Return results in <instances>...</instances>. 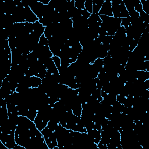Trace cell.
I'll return each mask as SVG.
<instances>
[{
	"label": "cell",
	"instance_id": "6da1fadb",
	"mask_svg": "<svg viewBox=\"0 0 149 149\" xmlns=\"http://www.w3.org/2000/svg\"><path fill=\"white\" fill-rule=\"evenodd\" d=\"M100 16L102 21L101 27L105 32L106 36H113L118 29L121 26L122 19L104 15Z\"/></svg>",
	"mask_w": 149,
	"mask_h": 149
},
{
	"label": "cell",
	"instance_id": "7a4b0ae2",
	"mask_svg": "<svg viewBox=\"0 0 149 149\" xmlns=\"http://www.w3.org/2000/svg\"><path fill=\"white\" fill-rule=\"evenodd\" d=\"M113 16L123 19L129 17L128 11L123 1H111Z\"/></svg>",
	"mask_w": 149,
	"mask_h": 149
},
{
	"label": "cell",
	"instance_id": "3957f363",
	"mask_svg": "<svg viewBox=\"0 0 149 149\" xmlns=\"http://www.w3.org/2000/svg\"><path fill=\"white\" fill-rule=\"evenodd\" d=\"M98 15H104L107 16H113L112 11V3L111 1H104L102 7L99 11Z\"/></svg>",
	"mask_w": 149,
	"mask_h": 149
},
{
	"label": "cell",
	"instance_id": "277c9868",
	"mask_svg": "<svg viewBox=\"0 0 149 149\" xmlns=\"http://www.w3.org/2000/svg\"><path fill=\"white\" fill-rule=\"evenodd\" d=\"M104 2V0H93V13H98Z\"/></svg>",
	"mask_w": 149,
	"mask_h": 149
},
{
	"label": "cell",
	"instance_id": "5b68a950",
	"mask_svg": "<svg viewBox=\"0 0 149 149\" xmlns=\"http://www.w3.org/2000/svg\"><path fill=\"white\" fill-rule=\"evenodd\" d=\"M84 8L87 12L92 14L93 13V0L85 1Z\"/></svg>",
	"mask_w": 149,
	"mask_h": 149
},
{
	"label": "cell",
	"instance_id": "8992f818",
	"mask_svg": "<svg viewBox=\"0 0 149 149\" xmlns=\"http://www.w3.org/2000/svg\"><path fill=\"white\" fill-rule=\"evenodd\" d=\"M84 0H78L74 1V6L77 9H84Z\"/></svg>",
	"mask_w": 149,
	"mask_h": 149
},
{
	"label": "cell",
	"instance_id": "52a82bcc",
	"mask_svg": "<svg viewBox=\"0 0 149 149\" xmlns=\"http://www.w3.org/2000/svg\"><path fill=\"white\" fill-rule=\"evenodd\" d=\"M52 59L55 65H56V66L58 69L61 66V59H60V58L58 56H52Z\"/></svg>",
	"mask_w": 149,
	"mask_h": 149
}]
</instances>
